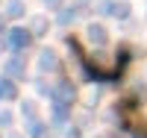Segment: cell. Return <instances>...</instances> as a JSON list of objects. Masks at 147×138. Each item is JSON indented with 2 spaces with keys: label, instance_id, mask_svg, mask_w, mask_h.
I'll return each mask as SVG.
<instances>
[{
  "label": "cell",
  "instance_id": "9c48e42d",
  "mask_svg": "<svg viewBox=\"0 0 147 138\" xmlns=\"http://www.w3.org/2000/svg\"><path fill=\"white\" fill-rule=\"evenodd\" d=\"M62 100H65V103H71V100H74V88H71L68 82L62 85Z\"/></svg>",
  "mask_w": 147,
  "mask_h": 138
},
{
  "label": "cell",
  "instance_id": "ba28073f",
  "mask_svg": "<svg viewBox=\"0 0 147 138\" xmlns=\"http://www.w3.org/2000/svg\"><path fill=\"white\" fill-rule=\"evenodd\" d=\"M24 71V59H12L9 62V73H21Z\"/></svg>",
  "mask_w": 147,
  "mask_h": 138
},
{
  "label": "cell",
  "instance_id": "52a82bcc",
  "mask_svg": "<svg viewBox=\"0 0 147 138\" xmlns=\"http://www.w3.org/2000/svg\"><path fill=\"white\" fill-rule=\"evenodd\" d=\"M53 115H56V123H62V120L68 118V109H65V106H59V103H56V109H53Z\"/></svg>",
  "mask_w": 147,
  "mask_h": 138
},
{
  "label": "cell",
  "instance_id": "8fae6325",
  "mask_svg": "<svg viewBox=\"0 0 147 138\" xmlns=\"http://www.w3.org/2000/svg\"><path fill=\"white\" fill-rule=\"evenodd\" d=\"M9 120H12V115H9V112H0V127H6Z\"/></svg>",
  "mask_w": 147,
  "mask_h": 138
},
{
  "label": "cell",
  "instance_id": "5bb4252c",
  "mask_svg": "<svg viewBox=\"0 0 147 138\" xmlns=\"http://www.w3.org/2000/svg\"><path fill=\"white\" fill-rule=\"evenodd\" d=\"M12 138H18V135H12Z\"/></svg>",
  "mask_w": 147,
  "mask_h": 138
},
{
  "label": "cell",
  "instance_id": "6da1fadb",
  "mask_svg": "<svg viewBox=\"0 0 147 138\" xmlns=\"http://www.w3.org/2000/svg\"><path fill=\"white\" fill-rule=\"evenodd\" d=\"M9 41H12L15 50H21V47L30 44V32H27V30H12V32H9Z\"/></svg>",
  "mask_w": 147,
  "mask_h": 138
},
{
  "label": "cell",
  "instance_id": "30bf717a",
  "mask_svg": "<svg viewBox=\"0 0 147 138\" xmlns=\"http://www.w3.org/2000/svg\"><path fill=\"white\" fill-rule=\"evenodd\" d=\"M44 30H47V21H44V18H35V32H38V35H41Z\"/></svg>",
  "mask_w": 147,
  "mask_h": 138
},
{
  "label": "cell",
  "instance_id": "3957f363",
  "mask_svg": "<svg viewBox=\"0 0 147 138\" xmlns=\"http://www.w3.org/2000/svg\"><path fill=\"white\" fill-rule=\"evenodd\" d=\"M41 68H44V71H53V68H56V56H53V50H44V53H41Z\"/></svg>",
  "mask_w": 147,
  "mask_h": 138
},
{
  "label": "cell",
  "instance_id": "7c38bea8",
  "mask_svg": "<svg viewBox=\"0 0 147 138\" xmlns=\"http://www.w3.org/2000/svg\"><path fill=\"white\" fill-rule=\"evenodd\" d=\"M47 3H50V6H56V3H59V0H47Z\"/></svg>",
  "mask_w": 147,
  "mask_h": 138
},
{
  "label": "cell",
  "instance_id": "7a4b0ae2",
  "mask_svg": "<svg viewBox=\"0 0 147 138\" xmlns=\"http://www.w3.org/2000/svg\"><path fill=\"white\" fill-rule=\"evenodd\" d=\"M88 38L97 41V44H103V41H106V32H103L100 24H91V27H88Z\"/></svg>",
  "mask_w": 147,
  "mask_h": 138
},
{
  "label": "cell",
  "instance_id": "5b68a950",
  "mask_svg": "<svg viewBox=\"0 0 147 138\" xmlns=\"http://www.w3.org/2000/svg\"><path fill=\"white\" fill-rule=\"evenodd\" d=\"M30 135H32V138H41V135H44V127H41L38 120H32V123H30Z\"/></svg>",
  "mask_w": 147,
  "mask_h": 138
},
{
  "label": "cell",
  "instance_id": "277c9868",
  "mask_svg": "<svg viewBox=\"0 0 147 138\" xmlns=\"http://www.w3.org/2000/svg\"><path fill=\"white\" fill-rule=\"evenodd\" d=\"M6 97H15V85L9 79H0V100H6Z\"/></svg>",
  "mask_w": 147,
  "mask_h": 138
},
{
  "label": "cell",
  "instance_id": "4fadbf2b",
  "mask_svg": "<svg viewBox=\"0 0 147 138\" xmlns=\"http://www.w3.org/2000/svg\"><path fill=\"white\" fill-rule=\"evenodd\" d=\"M0 30H3V18H0Z\"/></svg>",
  "mask_w": 147,
  "mask_h": 138
},
{
  "label": "cell",
  "instance_id": "8992f818",
  "mask_svg": "<svg viewBox=\"0 0 147 138\" xmlns=\"http://www.w3.org/2000/svg\"><path fill=\"white\" fill-rule=\"evenodd\" d=\"M18 15H24V6L15 0V3H9V18H18Z\"/></svg>",
  "mask_w": 147,
  "mask_h": 138
}]
</instances>
